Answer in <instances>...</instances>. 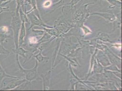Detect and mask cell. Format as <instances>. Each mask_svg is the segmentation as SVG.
Here are the masks:
<instances>
[{
    "instance_id": "cell-3",
    "label": "cell",
    "mask_w": 122,
    "mask_h": 91,
    "mask_svg": "<svg viewBox=\"0 0 122 91\" xmlns=\"http://www.w3.org/2000/svg\"><path fill=\"white\" fill-rule=\"evenodd\" d=\"M54 23V26L53 27L57 31L59 37H61L62 35L67 32L68 30H70L73 26L72 25L71 23H69L67 21L63 20L61 17L59 18V19L57 20Z\"/></svg>"
},
{
    "instance_id": "cell-2",
    "label": "cell",
    "mask_w": 122,
    "mask_h": 91,
    "mask_svg": "<svg viewBox=\"0 0 122 91\" xmlns=\"http://www.w3.org/2000/svg\"><path fill=\"white\" fill-rule=\"evenodd\" d=\"M15 62L18 65L20 72L25 74V78L27 81L31 82L32 81L38 79L39 75L37 72V68L39 63L36 60L35 65L34 67L30 69H25L20 65L19 56H15Z\"/></svg>"
},
{
    "instance_id": "cell-5",
    "label": "cell",
    "mask_w": 122,
    "mask_h": 91,
    "mask_svg": "<svg viewBox=\"0 0 122 91\" xmlns=\"http://www.w3.org/2000/svg\"><path fill=\"white\" fill-rule=\"evenodd\" d=\"M12 32L13 31L10 26L7 25L0 26V43H7L8 39H13Z\"/></svg>"
},
{
    "instance_id": "cell-9",
    "label": "cell",
    "mask_w": 122,
    "mask_h": 91,
    "mask_svg": "<svg viewBox=\"0 0 122 91\" xmlns=\"http://www.w3.org/2000/svg\"><path fill=\"white\" fill-rule=\"evenodd\" d=\"M12 51L15 54V56H21L22 57L25 58V61L24 62V64L25 65V62L27 61H29L30 58L29 56L26 55L28 53H29L30 51H27L24 49L21 46L18 47L17 49H12Z\"/></svg>"
},
{
    "instance_id": "cell-26",
    "label": "cell",
    "mask_w": 122,
    "mask_h": 91,
    "mask_svg": "<svg viewBox=\"0 0 122 91\" xmlns=\"http://www.w3.org/2000/svg\"><path fill=\"white\" fill-rule=\"evenodd\" d=\"M10 51L5 49L0 43V55H9L10 54Z\"/></svg>"
},
{
    "instance_id": "cell-4",
    "label": "cell",
    "mask_w": 122,
    "mask_h": 91,
    "mask_svg": "<svg viewBox=\"0 0 122 91\" xmlns=\"http://www.w3.org/2000/svg\"><path fill=\"white\" fill-rule=\"evenodd\" d=\"M28 18L29 20V22L30 23V25L28 28V30L32 28L34 26L36 25L40 26L42 27H45L46 28H53V26H49L45 24L42 20L40 19L36 14L32 12L27 15Z\"/></svg>"
},
{
    "instance_id": "cell-1",
    "label": "cell",
    "mask_w": 122,
    "mask_h": 91,
    "mask_svg": "<svg viewBox=\"0 0 122 91\" xmlns=\"http://www.w3.org/2000/svg\"><path fill=\"white\" fill-rule=\"evenodd\" d=\"M11 17L10 28L12 29L13 34V40L15 46V48L17 49L19 47L18 37L21 25V21L20 20L19 13H16L15 11H12L10 13Z\"/></svg>"
},
{
    "instance_id": "cell-21",
    "label": "cell",
    "mask_w": 122,
    "mask_h": 91,
    "mask_svg": "<svg viewBox=\"0 0 122 91\" xmlns=\"http://www.w3.org/2000/svg\"><path fill=\"white\" fill-rule=\"evenodd\" d=\"M59 55L62 56V57H63L64 58H65L66 60L68 61L69 62V64L70 65H71L73 66L76 67V66H77L78 65H79V63H78L77 61H76V60L74 58H71V57H69V56H65L63 54H61L59 53Z\"/></svg>"
},
{
    "instance_id": "cell-8",
    "label": "cell",
    "mask_w": 122,
    "mask_h": 91,
    "mask_svg": "<svg viewBox=\"0 0 122 91\" xmlns=\"http://www.w3.org/2000/svg\"><path fill=\"white\" fill-rule=\"evenodd\" d=\"M92 15H99L103 18L108 22H112L116 18V16L112 13L94 12L90 13V16Z\"/></svg>"
},
{
    "instance_id": "cell-11",
    "label": "cell",
    "mask_w": 122,
    "mask_h": 91,
    "mask_svg": "<svg viewBox=\"0 0 122 91\" xmlns=\"http://www.w3.org/2000/svg\"><path fill=\"white\" fill-rule=\"evenodd\" d=\"M38 49L40 50L39 53L35 56H33V57L36 58V60L38 61V63L47 62L49 60V58L48 57L43 56L42 54V51L44 50V47L40 46Z\"/></svg>"
},
{
    "instance_id": "cell-19",
    "label": "cell",
    "mask_w": 122,
    "mask_h": 91,
    "mask_svg": "<svg viewBox=\"0 0 122 91\" xmlns=\"http://www.w3.org/2000/svg\"><path fill=\"white\" fill-rule=\"evenodd\" d=\"M6 77H13V78H18L19 77L15 76H11L9 74H7L0 63V84H1V81H2V80L3 79V78H4Z\"/></svg>"
},
{
    "instance_id": "cell-16",
    "label": "cell",
    "mask_w": 122,
    "mask_h": 91,
    "mask_svg": "<svg viewBox=\"0 0 122 91\" xmlns=\"http://www.w3.org/2000/svg\"><path fill=\"white\" fill-rule=\"evenodd\" d=\"M96 39H99L100 40H101L104 42H112L111 38L108 35V34L100 32L97 35V36Z\"/></svg>"
},
{
    "instance_id": "cell-12",
    "label": "cell",
    "mask_w": 122,
    "mask_h": 91,
    "mask_svg": "<svg viewBox=\"0 0 122 91\" xmlns=\"http://www.w3.org/2000/svg\"><path fill=\"white\" fill-rule=\"evenodd\" d=\"M71 0H59L57 1V2L51 5L52 10L51 11V13L53 12L57 8L60 7L61 6L68 5Z\"/></svg>"
},
{
    "instance_id": "cell-15",
    "label": "cell",
    "mask_w": 122,
    "mask_h": 91,
    "mask_svg": "<svg viewBox=\"0 0 122 91\" xmlns=\"http://www.w3.org/2000/svg\"><path fill=\"white\" fill-rule=\"evenodd\" d=\"M120 13L117 16H116V18L114 20L113 22V29L112 32L114 31L117 28H120L121 26V17Z\"/></svg>"
},
{
    "instance_id": "cell-29",
    "label": "cell",
    "mask_w": 122,
    "mask_h": 91,
    "mask_svg": "<svg viewBox=\"0 0 122 91\" xmlns=\"http://www.w3.org/2000/svg\"><path fill=\"white\" fill-rule=\"evenodd\" d=\"M10 11L9 7H2L0 6V15L4 12H8Z\"/></svg>"
},
{
    "instance_id": "cell-14",
    "label": "cell",
    "mask_w": 122,
    "mask_h": 91,
    "mask_svg": "<svg viewBox=\"0 0 122 91\" xmlns=\"http://www.w3.org/2000/svg\"><path fill=\"white\" fill-rule=\"evenodd\" d=\"M99 58H97V60L102 65L104 66H110L112 64L111 62H110L109 60L107 59V56L105 54H102L99 56Z\"/></svg>"
},
{
    "instance_id": "cell-13",
    "label": "cell",
    "mask_w": 122,
    "mask_h": 91,
    "mask_svg": "<svg viewBox=\"0 0 122 91\" xmlns=\"http://www.w3.org/2000/svg\"><path fill=\"white\" fill-rule=\"evenodd\" d=\"M57 38L56 40V43H55V50L54 51V53L53 54L51 69L54 68V66L55 62L56 56H57V54L58 53V49H59L60 44V43H61V37H57Z\"/></svg>"
},
{
    "instance_id": "cell-30",
    "label": "cell",
    "mask_w": 122,
    "mask_h": 91,
    "mask_svg": "<svg viewBox=\"0 0 122 91\" xmlns=\"http://www.w3.org/2000/svg\"><path fill=\"white\" fill-rule=\"evenodd\" d=\"M119 0V1H121V0Z\"/></svg>"
},
{
    "instance_id": "cell-6",
    "label": "cell",
    "mask_w": 122,
    "mask_h": 91,
    "mask_svg": "<svg viewBox=\"0 0 122 91\" xmlns=\"http://www.w3.org/2000/svg\"><path fill=\"white\" fill-rule=\"evenodd\" d=\"M26 81L25 77H19L14 79L5 87L0 88V90H13L18 86Z\"/></svg>"
},
{
    "instance_id": "cell-25",
    "label": "cell",
    "mask_w": 122,
    "mask_h": 91,
    "mask_svg": "<svg viewBox=\"0 0 122 91\" xmlns=\"http://www.w3.org/2000/svg\"><path fill=\"white\" fill-rule=\"evenodd\" d=\"M100 0H81L77 4L79 5L86 3H91L92 4H94Z\"/></svg>"
},
{
    "instance_id": "cell-7",
    "label": "cell",
    "mask_w": 122,
    "mask_h": 91,
    "mask_svg": "<svg viewBox=\"0 0 122 91\" xmlns=\"http://www.w3.org/2000/svg\"><path fill=\"white\" fill-rule=\"evenodd\" d=\"M39 76L42 80L43 90H49L51 87V70L47 71L45 74H40Z\"/></svg>"
},
{
    "instance_id": "cell-18",
    "label": "cell",
    "mask_w": 122,
    "mask_h": 91,
    "mask_svg": "<svg viewBox=\"0 0 122 91\" xmlns=\"http://www.w3.org/2000/svg\"><path fill=\"white\" fill-rule=\"evenodd\" d=\"M107 1L109 4L110 5L109 6L108 9H112L117 6L121 7V1H119L118 0H104Z\"/></svg>"
},
{
    "instance_id": "cell-28",
    "label": "cell",
    "mask_w": 122,
    "mask_h": 91,
    "mask_svg": "<svg viewBox=\"0 0 122 91\" xmlns=\"http://www.w3.org/2000/svg\"><path fill=\"white\" fill-rule=\"evenodd\" d=\"M52 5V1L51 0H46L44 2L42 6L45 8H48Z\"/></svg>"
},
{
    "instance_id": "cell-17",
    "label": "cell",
    "mask_w": 122,
    "mask_h": 91,
    "mask_svg": "<svg viewBox=\"0 0 122 91\" xmlns=\"http://www.w3.org/2000/svg\"><path fill=\"white\" fill-rule=\"evenodd\" d=\"M31 82L28 81H26L20 86H18L15 88L13 90H25L30 88Z\"/></svg>"
},
{
    "instance_id": "cell-24",
    "label": "cell",
    "mask_w": 122,
    "mask_h": 91,
    "mask_svg": "<svg viewBox=\"0 0 122 91\" xmlns=\"http://www.w3.org/2000/svg\"><path fill=\"white\" fill-rule=\"evenodd\" d=\"M79 27L81 28L82 30L83 31V32H84V36L92 33V31L90 30V29L89 28H88V27L86 26V25H84V24H82L81 25L79 26Z\"/></svg>"
},
{
    "instance_id": "cell-10",
    "label": "cell",
    "mask_w": 122,
    "mask_h": 91,
    "mask_svg": "<svg viewBox=\"0 0 122 91\" xmlns=\"http://www.w3.org/2000/svg\"><path fill=\"white\" fill-rule=\"evenodd\" d=\"M26 34V30L25 28V22L22 21L20 26V30L18 37V44L19 47L22 46L24 43V40Z\"/></svg>"
},
{
    "instance_id": "cell-23",
    "label": "cell",
    "mask_w": 122,
    "mask_h": 91,
    "mask_svg": "<svg viewBox=\"0 0 122 91\" xmlns=\"http://www.w3.org/2000/svg\"><path fill=\"white\" fill-rule=\"evenodd\" d=\"M31 33L32 35L38 36H42L44 34L45 31L44 30H35L33 28H31Z\"/></svg>"
},
{
    "instance_id": "cell-27",
    "label": "cell",
    "mask_w": 122,
    "mask_h": 91,
    "mask_svg": "<svg viewBox=\"0 0 122 91\" xmlns=\"http://www.w3.org/2000/svg\"><path fill=\"white\" fill-rule=\"evenodd\" d=\"M80 1L81 0H71L68 6H69L71 9H73Z\"/></svg>"
},
{
    "instance_id": "cell-20",
    "label": "cell",
    "mask_w": 122,
    "mask_h": 91,
    "mask_svg": "<svg viewBox=\"0 0 122 91\" xmlns=\"http://www.w3.org/2000/svg\"><path fill=\"white\" fill-rule=\"evenodd\" d=\"M43 28L44 31L47 33L48 34L51 35V36H54L56 37H58L59 35L56 30V29L53 27V28H46L45 27H43Z\"/></svg>"
},
{
    "instance_id": "cell-22",
    "label": "cell",
    "mask_w": 122,
    "mask_h": 91,
    "mask_svg": "<svg viewBox=\"0 0 122 91\" xmlns=\"http://www.w3.org/2000/svg\"><path fill=\"white\" fill-rule=\"evenodd\" d=\"M30 3H31V9L30 10L26 11L25 14L26 15H27V14L30 13V12H33V11H35V10L38 14H40L39 10L37 8V4H36V0H30Z\"/></svg>"
}]
</instances>
